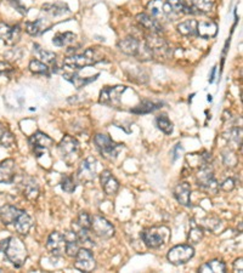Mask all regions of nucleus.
<instances>
[{"mask_svg":"<svg viewBox=\"0 0 243 273\" xmlns=\"http://www.w3.org/2000/svg\"><path fill=\"white\" fill-rule=\"evenodd\" d=\"M0 251L5 254V256L15 267L20 269L24 265L28 253L24 243L17 237H9L0 242Z\"/></svg>","mask_w":243,"mask_h":273,"instance_id":"1","label":"nucleus"},{"mask_svg":"<svg viewBox=\"0 0 243 273\" xmlns=\"http://www.w3.org/2000/svg\"><path fill=\"white\" fill-rule=\"evenodd\" d=\"M102 57L104 56L101 55V53L96 48H89L84 53L68 56L67 58H64L63 64L72 69H82L84 67L94 66V64L99 63L104 59Z\"/></svg>","mask_w":243,"mask_h":273,"instance_id":"2","label":"nucleus"},{"mask_svg":"<svg viewBox=\"0 0 243 273\" xmlns=\"http://www.w3.org/2000/svg\"><path fill=\"white\" fill-rule=\"evenodd\" d=\"M170 231L166 226H153L145 228L141 233V238L146 247L151 249H157L166 244L169 240Z\"/></svg>","mask_w":243,"mask_h":273,"instance_id":"3","label":"nucleus"},{"mask_svg":"<svg viewBox=\"0 0 243 273\" xmlns=\"http://www.w3.org/2000/svg\"><path fill=\"white\" fill-rule=\"evenodd\" d=\"M59 155L62 158V161L67 164H73L78 158H79V142L75 137L71 135H66L61 140L58 146Z\"/></svg>","mask_w":243,"mask_h":273,"instance_id":"4","label":"nucleus"},{"mask_svg":"<svg viewBox=\"0 0 243 273\" xmlns=\"http://www.w3.org/2000/svg\"><path fill=\"white\" fill-rule=\"evenodd\" d=\"M94 143H95L96 148L99 152L109 161H115L117 158L120 152L123 148L122 143H117L113 141L109 135L105 134H97L94 137Z\"/></svg>","mask_w":243,"mask_h":273,"instance_id":"5","label":"nucleus"},{"mask_svg":"<svg viewBox=\"0 0 243 273\" xmlns=\"http://www.w3.org/2000/svg\"><path fill=\"white\" fill-rule=\"evenodd\" d=\"M196 181L197 186L207 193L215 194L219 191V183L214 176V171H213L210 164H204L203 166L199 167Z\"/></svg>","mask_w":243,"mask_h":273,"instance_id":"6","label":"nucleus"},{"mask_svg":"<svg viewBox=\"0 0 243 273\" xmlns=\"http://www.w3.org/2000/svg\"><path fill=\"white\" fill-rule=\"evenodd\" d=\"M145 44L152 54L153 58H168L170 56L169 44L159 34L150 33L146 36Z\"/></svg>","mask_w":243,"mask_h":273,"instance_id":"7","label":"nucleus"},{"mask_svg":"<svg viewBox=\"0 0 243 273\" xmlns=\"http://www.w3.org/2000/svg\"><path fill=\"white\" fill-rule=\"evenodd\" d=\"M126 88L123 85L116 86H106L100 93L99 102L104 106L109 107H120L121 100L123 94L125 93Z\"/></svg>","mask_w":243,"mask_h":273,"instance_id":"8","label":"nucleus"},{"mask_svg":"<svg viewBox=\"0 0 243 273\" xmlns=\"http://www.w3.org/2000/svg\"><path fill=\"white\" fill-rule=\"evenodd\" d=\"M194 250L191 245L188 244H180L175 245L172 249L168 251V261L170 264L175 265V266H179V265H183L186 262H188L191 259L193 258Z\"/></svg>","mask_w":243,"mask_h":273,"instance_id":"9","label":"nucleus"},{"mask_svg":"<svg viewBox=\"0 0 243 273\" xmlns=\"http://www.w3.org/2000/svg\"><path fill=\"white\" fill-rule=\"evenodd\" d=\"M90 231H93L97 237L104 238V239H109L115 236V226L101 215H94L91 218Z\"/></svg>","mask_w":243,"mask_h":273,"instance_id":"10","label":"nucleus"},{"mask_svg":"<svg viewBox=\"0 0 243 273\" xmlns=\"http://www.w3.org/2000/svg\"><path fill=\"white\" fill-rule=\"evenodd\" d=\"M164 16L168 18L175 20L182 15H193L191 6H187L182 0H167L163 4Z\"/></svg>","mask_w":243,"mask_h":273,"instance_id":"11","label":"nucleus"},{"mask_svg":"<svg viewBox=\"0 0 243 273\" xmlns=\"http://www.w3.org/2000/svg\"><path fill=\"white\" fill-rule=\"evenodd\" d=\"M75 269L82 272H93L96 269V260L93 253L88 248H79L77 255L74 256Z\"/></svg>","mask_w":243,"mask_h":273,"instance_id":"12","label":"nucleus"},{"mask_svg":"<svg viewBox=\"0 0 243 273\" xmlns=\"http://www.w3.org/2000/svg\"><path fill=\"white\" fill-rule=\"evenodd\" d=\"M97 176V161L93 156L88 157L80 163L78 169V180L80 182H91Z\"/></svg>","mask_w":243,"mask_h":273,"instance_id":"13","label":"nucleus"},{"mask_svg":"<svg viewBox=\"0 0 243 273\" xmlns=\"http://www.w3.org/2000/svg\"><path fill=\"white\" fill-rule=\"evenodd\" d=\"M47 249L49 254L55 258H60L63 255L64 249H66V240H64L63 234H61L60 232H53L48 238Z\"/></svg>","mask_w":243,"mask_h":273,"instance_id":"14","label":"nucleus"},{"mask_svg":"<svg viewBox=\"0 0 243 273\" xmlns=\"http://www.w3.org/2000/svg\"><path fill=\"white\" fill-rule=\"evenodd\" d=\"M21 28L20 26H9L7 23L0 22V39L5 44L13 45L20 40Z\"/></svg>","mask_w":243,"mask_h":273,"instance_id":"15","label":"nucleus"},{"mask_svg":"<svg viewBox=\"0 0 243 273\" xmlns=\"http://www.w3.org/2000/svg\"><path fill=\"white\" fill-rule=\"evenodd\" d=\"M100 182H101L102 188L107 196H115L120 190V181L116 178L110 170H104L100 174Z\"/></svg>","mask_w":243,"mask_h":273,"instance_id":"16","label":"nucleus"},{"mask_svg":"<svg viewBox=\"0 0 243 273\" xmlns=\"http://www.w3.org/2000/svg\"><path fill=\"white\" fill-rule=\"evenodd\" d=\"M141 48V43L137 39H135L134 37H126L118 43V49H120L122 53L128 56H134V57H137Z\"/></svg>","mask_w":243,"mask_h":273,"instance_id":"17","label":"nucleus"},{"mask_svg":"<svg viewBox=\"0 0 243 273\" xmlns=\"http://www.w3.org/2000/svg\"><path fill=\"white\" fill-rule=\"evenodd\" d=\"M136 20L137 22L141 24L146 31H148L150 33L159 34V36L163 33V27H162V24L151 15H147V13H139V15L136 16Z\"/></svg>","mask_w":243,"mask_h":273,"instance_id":"18","label":"nucleus"},{"mask_svg":"<svg viewBox=\"0 0 243 273\" xmlns=\"http://www.w3.org/2000/svg\"><path fill=\"white\" fill-rule=\"evenodd\" d=\"M21 190H22L23 196L26 197L28 201L34 202L39 198L40 188H39V185H38L37 180H34L33 177L24 178L23 182L21 183Z\"/></svg>","mask_w":243,"mask_h":273,"instance_id":"19","label":"nucleus"},{"mask_svg":"<svg viewBox=\"0 0 243 273\" xmlns=\"http://www.w3.org/2000/svg\"><path fill=\"white\" fill-rule=\"evenodd\" d=\"M16 164L13 159H5L0 163V183H12L15 180Z\"/></svg>","mask_w":243,"mask_h":273,"instance_id":"20","label":"nucleus"},{"mask_svg":"<svg viewBox=\"0 0 243 273\" xmlns=\"http://www.w3.org/2000/svg\"><path fill=\"white\" fill-rule=\"evenodd\" d=\"M12 226L17 233L26 236V234L31 231L32 226H33V218L27 214L24 210H21L20 215L17 216V218H16V221L13 222Z\"/></svg>","mask_w":243,"mask_h":273,"instance_id":"21","label":"nucleus"},{"mask_svg":"<svg viewBox=\"0 0 243 273\" xmlns=\"http://www.w3.org/2000/svg\"><path fill=\"white\" fill-rule=\"evenodd\" d=\"M174 197L180 204L183 207H190L191 205V186L187 182L178 183L174 188Z\"/></svg>","mask_w":243,"mask_h":273,"instance_id":"22","label":"nucleus"},{"mask_svg":"<svg viewBox=\"0 0 243 273\" xmlns=\"http://www.w3.org/2000/svg\"><path fill=\"white\" fill-rule=\"evenodd\" d=\"M218 33V24L212 20H204L197 23V36L203 39L214 38Z\"/></svg>","mask_w":243,"mask_h":273,"instance_id":"23","label":"nucleus"},{"mask_svg":"<svg viewBox=\"0 0 243 273\" xmlns=\"http://www.w3.org/2000/svg\"><path fill=\"white\" fill-rule=\"evenodd\" d=\"M29 143H31L32 148H43V150L49 151V148L55 145V141L44 132L37 131L36 134L29 137Z\"/></svg>","mask_w":243,"mask_h":273,"instance_id":"24","label":"nucleus"},{"mask_svg":"<svg viewBox=\"0 0 243 273\" xmlns=\"http://www.w3.org/2000/svg\"><path fill=\"white\" fill-rule=\"evenodd\" d=\"M21 209H17L12 205H4L0 209V220L5 226H11L16 221L17 216L20 215Z\"/></svg>","mask_w":243,"mask_h":273,"instance_id":"25","label":"nucleus"},{"mask_svg":"<svg viewBox=\"0 0 243 273\" xmlns=\"http://www.w3.org/2000/svg\"><path fill=\"white\" fill-rule=\"evenodd\" d=\"M42 11L48 13V15L58 17V16H63L69 12L68 5L64 2H54V4H44L42 6Z\"/></svg>","mask_w":243,"mask_h":273,"instance_id":"26","label":"nucleus"},{"mask_svg":"<svg viewBox=\"0 0 243 273\" xmlns=\"http://www.w3.org/2000/svg\"><path fill=\"white\" fill-rule=\"evenodd\" d=\"M64 240H66V249L64 253L69 256V258H74L77 255L78 250H79V242H78L77 236H75V232H66L63 234Z\"/></svg>","mask_w":243,"mask_h":273,"instance_id":"27","label":"nucleus"},{"mask_svg":"<svg viewBox=\"0 0 243 273\" xmlns=\"http://www.w3.org/2000/svg\"><path fill=\"white\" fill-rule=\"evenodd\" d=\"M214 7L213 0H191V9L193 15H206L209 13Z\"/></svg>","mask_w":243,"mask_h":273,"instance_id":"28","label":"nucleus"},{"mask_svg":"<svg viewBox=\"0 0 243 273\" xmlns=\"http://www.w3.org/2000/svg\"><path fill=\"white\" fill-rule=\"evenodd\" d=\"M47 21L44 18H39V20L33 21V22L26 23V32L32 37L40 36L43 32H45L50 27V24H45Z\"/></svg>","mask_w":243,"mask_h":273,"instance_id":"29","label":"nucleus"},{"mask_svg":"<svg viewBox=\"0 0 243 273\" xmlns=\"http://www.w3.org/2000/svg\"><path fill=\"white\" fill-rule=\"evenodd\" d=\"M63 77L66 78V80L71 82L77 89H82V88H84L85 85H88V84L95 82V80L97 79V77H99V74L94 75V77L83 78V77H79L78 74H74V73H69V74H63Z\"/></svg>","mask_w":243,"mask_h":273,"instance_id":"30","label":"nucleus"},{"mask_svg":"<svg viewBox=\"0 0 243 273\" xmlns=\"http://www.w3.org/2000/svg\"><path fill=\"white\" fill-rule=\"evenodd\" d=\"M77 40V36L74 33H71V32H66V33H58L55 37H54L53 43L56 47H71L73 43Z\"/></svg>","mask_w":243,"mask_h":273,"instance_id":"31","label":"nucleus"},{"mask_svg":"<svg viewBox=\"0 0 243 273\" xmlns=\"http://www.w3.org/2000/svg\"><path fill=\"white\" fill-rule=\"evenodd\" d=\"M197 21L196 20H186L183 22L178 24V32L183 37H193L197 36Z\"/></svg>","mask_w":243,"mask_h":273,"instance_id":"32","label":"nucleus"},{"mask_svg":"<svg viewBox=\"0 0 243 273\" xmlns=\"http://www.w3.org/2000/svg\"><path fill=\"white\" fill-rule=\"evenodd\" d=\"M226 271V266L223 261L220 260H212L208 261L206 264L202 265L199 267L198 272L202 273H207V272H212V273H223Z\"/></svg>","mask_w":243,"mask_h":273,"instance_id":"33","label":"nucleus"},{"mask_svg":"<svg viewBox=\"0 0 243 273\" xmlns=\"http://www.w3.org/2000/svg\"><path fill=\"white\" fill-rule=\"evenodd\" d=\"M161 106L162 104H159V102L142 101L139 106L131 109V113H135V114H147V113H152L156 109H159Z\"/></svg>","mask_w":243,"mask_h":273,"instance_id":"34","label":"nucleus"},{"mask_svg":"<svg viewBox=\"0 0 243 273\" xmlns=\"http://www.w3.org/2000/svg\"><path fill=\"white\" fill-rule=\"evenodd\" d=\"M29 71L34 74H40V75H50V68L48 67V64H45L44 62L39 61V59H32L29 62Z\"/></svg>","mask_w":243,"mask_h":273,"instance_id":"35","label":"nucleus"},{"mask_svg":"<svg viewBox=\"0 0 243 273\" xmlns=\"http://www.w3.org/2000/svg\"><path fill=\"white\" fill-rule=\"evenodd\" d=\"M163 0H151L147 4V10L150 11L151 16L155 18H161L164 17V11H163Z\"/></svg>","mask_w":243,"mask_h":273,"instance_id":"36","label":"nucleus"},{"mask_svg":"<svg viewBox=\"0 0 243 273\" xmlns=\"http://www.w3.org/2000/svg\"><path fill=\"white\" fill-rule=\"evenodd\" d=\"M156 124H157L158 129L161 131H163L166 135H170L174 130V126L173 123L170 121V119L167 117V114H161L156 118Z\"/></svg>","mask_w":243,"mask_h":273,"instance_id":"37","label":"nucleus"},{"mask_svg":"<svg viewBox=\"0 0 243 273\" xmlns=\"http://www.w3.org/2000/svg\"><path fill=\"white\" fill-rule=\"evenodd\" d=\"M75 236H77L78 242L79 244H82L83 247H93L94 245V240L91 238V233L90 229H85V228H79L78 232H75Z\"/></svg>","mask_w":243,"mask_h":273,"instance_id":"38","label":"nucleus"},{"mask_svg":"<svg viewBox=\"0 0 243 273\" xmlns=\"http://www.w3.org/2000/svg\"><path fill=\"white\" fill-rule=\"evenodd\" d=\"M36 47L38 48V55H39V57L42 58V62H44L45 64H49V66H55L56 63V54L51 53V51L48 50H43V49H39V47L36 44Z\"/></svg>","mask_w":243,"mask_h":273,"instance_id":"39","label":"nucleus"},{"mask_svg":"<svg viewBox=\"0 0 243 273\" xmlns=\"http://www.w3.org/2000/svg\"><path fill=\"white\" fill-rule=\"evenodd\" d=\"M203 237H204L203 229H202L199 226H193L192 228L190 229V232H188L187 239L191 244H198V243L203 239Z\"/></svg>","mask_w":243,"mask_h":273,"instance_id":"40","label":"nucleus"},{"mask_svg":"<svg viewBox=\"0 0 243 273\" xmlns=\"http://www.w3.org/2000/svg\"><path fill=\"white\" fill-rule=\"evenodd\" d=\"M61 187L66 193H73L77 188V182L73 178V176H69V175H63L61 180Z\"/></svg>","mask_w":243,"mask_h":273,"instance_id":"41","label":"nucleus"},{"mask_svg":"<svg viewBox=\"0 0 243 273\" xmlns=\"http://www.w3.org/2000/svg\"><path fill=\"white\" fill-rule=\"evenodd\" d=\"M226 139L229 140V142L235 143V145H237V146H241L242 128H239V126H236V128H232L231 130L228 132V136H226Z\"/></svg>","mask_w":243,"mask_h":273,"instance_id":"42","label":"nucleus"},{"mask_svg":"<svg viewBox=\"0 0 243 273\" xmlns=\"http://www.w3.org/2000/svg\"><path fill=\"white\" fill-rule=\"evenodd\" d=\"M75 226H78V228H85V229H90L91 226V216L86 213H80L78 215L77 221L74 223Z\"/></svg>","mask_w":243,"mask_h":273,"instance_id":"43","label":"nucleus"},{"mask_svg":"<svg viewBox=\"0 0 243 273\" xmlns=\"http://www.w3.org/2000/svg\"><path fill=\"white\" fill-rule=\"evenodd\" d=\"M15 143H16L15 136H13L12 132L9 130L5 131L4 135L1 136V139H0V145H1L4 148H11L15 146Z\"/></svg>","mask_w":243,"mask_h":273,"instance_id":"44","label":"nucleus"},{"mask_svg":"<svg viewBox=\"0 0 243 273\" xmlns=\"http://www.w3.org/2000/svg\"><path fill=\"white\" fill-rule=\"evenodd\" d=\"M223 159H224V164H225L226 166L234 167L237 165V163H239V158H237V156L235 155L231 150H228L226 152L223 153Z\"/></svg>","mask_w":243,"mask_h":273,"instance_id":"45","label":"nucleus"},{"mask_svg":"<svg viewBox=\"0 0 243 273\" xmlns=\"http://www.w3.org/2000/svg\"><path fill=\"white\" fill-rule=\"evenodd\" d=\"M235 187H236V181L231 177L226 178V180L220 185L221 190L225 192H231L232 190H235Z\"/></svg>","mask_w":243,"mask_h":273,"instance_id":"46","label":"nucleus"},{"mask_svg":"<svg viewBox=\"0 0 243 273\" xmlns=\"http://www.w3.org/2000/svg\"><path fill=\"white\" fill-rule=\"evenodd\" d=\"M13 72V67L9 62L1 61L0 62V74H5V75H10Z\"/></svg>","mask_w":243,"mask_h":273,"instance_id":"47","label":"nucleus"},{"mask_svg":"<svg viewBox=\"0 0 243 273\" xmlns=\"http://www.w3.org/2000/svg\"><path fill=\"white\" fill-rule=\"evenodd\" d=\"M9 2L11 4V6L15 10H17L18 12L21 13V15H27V9L24 5L21 4L20 0H9Z\"/></svg>","mask_w":243,"mask_h":273,"instance_id":"48","label":"nucleus"},{"mask_svg":"<svg viewBox=\"0 0 243 273\" xmlns=\"http://www.w3.org/2000/svg\"><path fill=\"white\" fill-rule=\"evenodd\" d=\"M182 152H183V147H182V145H180V143H178V145L175 146V147L173 148V151H172L173 162H175V161H177V159H179V157H180V155H182Z\"/></svg>","mask_w":243,"mask_h":273,"instance_id":"49","label":"nucleus"},{"mask_svg":"<svg viewBox=\"0 0 243 273\" xmlns=\"http://www.w3.org/2000/svg\"><path fill=\"white\" fill-rule=\"evenodd\" d=\"M234 271L237 273L243 272V265H242V258H239L234 262Z\"/></svg>","mask_w":243,"mask_h":273,"instance_id":"50","label":"nucleus"},{"mask_svg":"<svg viewBox=\"0 0 243 273\" xmlns=\"http://www.w3.org/2000/svg\"><path fill=\"white\" fill-rule=\"evenodd\" d=\"M215 72H217V67H213L212 72H210V75H209V83H213V82H214Z\"/></svg>","mask_w":243,"mask_h":273,"instance_id":"51","label":"nucleus"},{"mask_svg":"<svg viewBox=\"0 0 243 273\" xmlns=\"http://www.w3.org/2000/svg\"><path fill=\"white\" fill-rule=\"evenodd\" d=\"M6 130H7V129L5 128V125H4V124H2V123H0V139H1V136H2V135H4V132L6 131Z\"/></svg>","mask_w":243,"mask_h":273,"instance_id":"52","label":"nucleus"}]
</instances>
